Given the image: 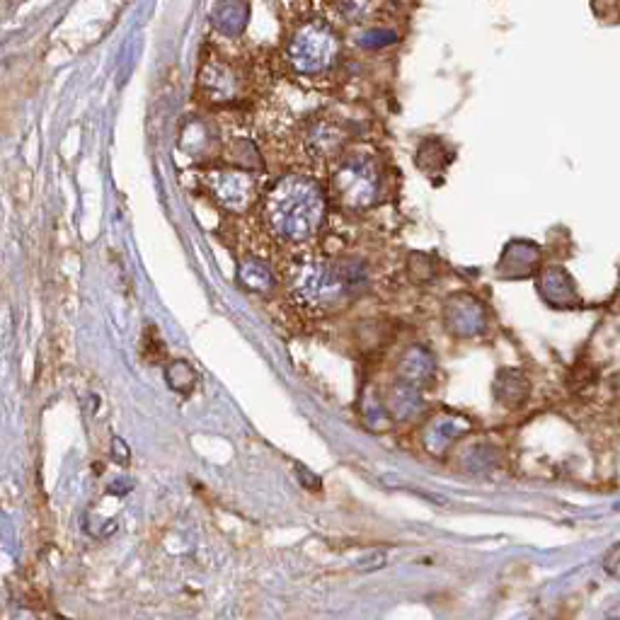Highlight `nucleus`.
Returning <instances> with one entry per match:
<instances>
[{
	"label": "nucleus",
	"instance_id": "1",
	"mask_svg": "<svg viewBox=\"0 0 620 620\" xmlns=\"http://www.w3.org/2000/svg\"><path fill=\"white\" fill-rule=\"evenodd\" d=\"M267 231L284 243H308L325 223L323 187L308 175H284L264 197Z\"/></svg>",
	"mask_w": 620,
	"mask_h": 620
},
{
	"label": "nucleus",
	"instance_id": "2",
	"mask_svg": "<svg viewBox=\"0 0 620 620\" xmlns=\"http://www.w3.org/2000/svg\"><path fill=\"white\" fill-rule=\"evenodd\" d=\"M294 303L310 315H325L347 303L357 291V272L349 264L303 260L289 274Z\"/></svg>",
	"mask_w": 620,
	"mask_h": 620
},
{
	"label": "nucleus",
	"instance_id": "3",
	"mask_svg": "<svg viewBox=\"0 0 620 620\" xmlns=\"http://www.w3.org/2000/svg\"><path fill=\"white\" fill-rule=\"evenodd\" d=\"M342 56V42L335 27L325 20H308L298 25L286 44V61L291 71L303 78H320L335 71Z\"/></svg>",
	"mask_w": 620,
	"mask_h": 620
},
{
	"label": "nucleus",
	"instance_id": "4",
	"mask_svg": "<svg viewBox=\"0 0 620 620\" xmlns=\"http://www.w3.org/2000/svg\"><path fill=\"white\" fill-rule=\"evenodd\" d=\"M381 187V168L369 153L347 155L332 177V194L347 209H366L376 204Z\"/></svg>",
	"mask_w": 620,
	"mask_h": 620
},
{
	"label": "nucleus",
	"instance_id": "5",
	"mask_svg": "<svg viewBox=\"0 0 620 620\" xmlns=\"http://www.w3.org/2000/svg\"><path fill=\"white\" fill-rule=\"evenodd\" d=\"M204 187L218 206L231 214H248L255 204L257 182L252 172L240 168H216L204 175Z\"/></svg>",
	"mask_w": 620,
	"mask_h": 620
},
{
	"label": "nucleus",
	"instance_id": "6",
	"mask_svg": "<svg viewBox=\"0 0 620 620\" xmlns=\"http://www.w3.org/2000/svg\"><path fill=\"white\" fill-rule=\"evenodd\" d=\"M199 90L211 105H228L243 93V78L231 63L209 59L199 71Z\"/></svg>",
	"mask_w": 620,
	"mask_h": 620
},
{
	"label": "nucleus",
	"instance_id": "7",
	"mask_svg": "<svg viewBox=\"0 0 620 620\" xmlns=\"http://www.w3.org/2000/svg\"><path fill=\"white\" fill-rule=\"evenodd\" d=\"M344 141H347L344 129L332 119H315L303 134V148L315 160L337 158L342 153Z\"/></svg>",
	"mask_w": 620,
	"mask_h": 620
},
{
	"label": "nucleus",
	"instance_id": "8",
	"mask_svg": "<svg viewBox=\"0 0 620 620\" xmlns=\"http://www.w3.org/2000/svg\"><path fill=\"white\" fill-rule=\"evenodd\" d=\"M250 17H252L250 0H216L214 8H211L209 13L211 27L226 39L243 37L250 25Z\"/></svg>",
	"mask_w": 620,
	"mask_h": 620
},
{
	"label": "nucleus",
	"instance_id": "9",
	"mask_svg": "<svg viewBox=\"0 0 620 620\" xmlns=\"http://www.w3.org/2000/svg\"><path fill=\"white\" fill-rule=\"evenodd\" d=\"M337 15L349 25H366L381 8V0H335Z\"/></svg>",
	"mask_w": 620,
	"mask_h": 620
},
{
	"label": "nucleus",
	"instance_id": "10",
	"mask_svg": "<svg viewBox=\"0 0 620 620\" xmlns=\"http://www.w3.org/2000/svg\"><path fill=\"white\" fill-rule=\"evenodd\" d=\"M240 281H243L248 289L264 294V291H269V286H272V274H269V269L264 267L262 262L250 260L240 267Z\"/></svg>",
	"mask_w": 620,
	"mask_h": 620
},
{
	"label": "nucleus",
	"instance_id": "11",
	"mask_svg": "<svg viewBox=\"0 0 620 620\" xmlns=\"http://www.w3.org/2000/svg\"><path fill=\"white\" fill-rule=\"evenodd\" d=\"M398 42V34L388 27H366L357 34V44L364 49H383Z\"/></svg>",
	"mask_w": 620,
	"mask_h": 620
},
{
	"label": "nucleus",
	"instance_id": "12",
	"mask_svg": "<svg viewBox=\"0 0 620 620\" xmlns=\"http://www.w3.org/2000/svg\"><path fill=\"white\" fill-rule=\"evenodd\" d=\"M165 378H168V386L172 390H180V393H189L194 388V369L187 364V361H175L168 371H165Z\"/></svg>",
	"mask_w": 620,
	"mask_h": 620
},
{
	"label": "nucleus",
	"instance_id": "13",
	"mask_svg": "<svg viewBox=\"0 0 620 620\" xmlns=\"http://www.w3.org/2000/svg\"><path fill=\"white\" fill-rule=\"evenodd\" d=\"M119 456V461L126 463L129 461V449H126V444L122 439H114V458Z\"/></svg>",
	"mask_w": 620,
	"mask_h": 620
}]
</instances>
